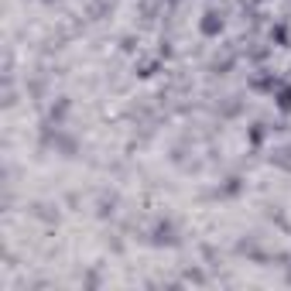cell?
Wrapping results in <instances>:
<instances>
[{
    "mask_svg": "<svg viewBox=\"0 0 291 291\" xmlns=\"http://www.w3.org/2000/svg\"><path fill=\"white\" fill-rule=\"evenodd\" d=\"M178 236H175V226L171 223H158L154 226V243H175Z\"/></svg>",
    "mask_w": 291,
    "mask_h": 291,
    "instance_id": "1",
    "label": "cell"
},
{
    "mask_svg": "<svg viewBox=\"0 0 291 291\" xmlns=\"http://www.w3.org/2000/svg\"><path fill=\"white\" fill-rule=\"evenodd\" d=\"M274 161H278V164H281V168H291V147H281V151H278V158H274Z\"/></svg>",
    "mask_w": 291,
    "mask_h": 291,
    "instance_id": "3",
    "label": "cell"
},
{
    "mask_svg": "<svg viewBox=\"0 0 291 291\" xmlns=\"http://www.w3.org/2000/svg\"><path fill=\"white\" fill-rule=\"evenodd\" d=\"M202 31H206V34H216V31H223V17H219L216 10H209V14H206V21H202Z\"/></svg>",
    "mask_w": 291,
    "mask_h": 291,
    "instance_id": "2",
    "label": "cell"
}]
</instances>
